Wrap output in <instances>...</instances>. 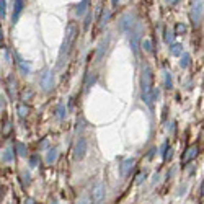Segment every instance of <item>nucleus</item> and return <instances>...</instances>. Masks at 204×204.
Instances as JSON below:
<instances>
[{
	"instance_id": "1",
	"label": "nucleus",
	"mask_w": 204,
	"mask_h": 204,
	"mask_svg": "<svg viewBox=\"0 0 204 204\" xmlns=\"http://www.w3.org/2000/svg\"><path fill=\"white\" fill-rule=\"evenodd\" d=\"M152 80H154V74L149 65L142 67V75H140V97L144 100V103H147L149 106H152Z\"/></svg>"
},
{
	"instance_id": "2",
	"label": "nucleus",
	"mask_w": 204,
	"mask_h": 204,
	"mask_svg": "<svg viewBox=\"0 0 204 204\" xmlns=\"http://www.w3.org/2000/svg\"><path fill=\"white\" fill-rule=\"evenodd\" d=\"M78 36V26L75 25L74 21H69L67 28H65V38L62 42V47H60V57L64 54H69V51L72 49V46L75 44V39Z\"/></svg>"
},
{
	"instance_id": "3",
	"label": "nucleus",
	"mask_w": 204,
	"mask_h": 204,
	"mask_svg": "<svg viewBox=\"0 0 204 204\" xmlns=\"http://www.w3.org/2000/svg\"><path fill=\"white\" fill-rule=\"evenodd\" d=\"M204 16V0H193L191 5V20L194 26H199Z\"/></svg>"
},
{
	"instance_id": "4",
	"label": "nucleus",
	"mask_w": 204,
	"mask_h": 204,
	"mask_svg": "<svg viewBox=\"0 0 204 204\" xmlns=\"http://www.w3.org/2000/svg\"><path fill=\"white\" fill-rule=\"evenodd\" d=\"M106 199V186L105 183H97L92 189V201L93 204H105Z\"/></svg>"
},
{
	"instance_id": "5",
	"label": "nucleus",
	"mask_w": 204,
	"mask_h": 204,
	"mask_svg": "<svg viewBox=\"0 0 204 204\" xmlns=\"http://www.w3.org/2000/svg\"><path fill=\"white\" fill-rule=\"evenodd\" d=\"M39 82H41V87L44 92H51V90L54 88V75L51 70H44V72L41 74V78H39Z\"/></svg>"
},
{
	"instance_id": "6",
	"label": "nucleus",
	"mask_w": 204,
	"mask_h": 204,
	"mask_svg": "<svg viewBox=\"0 0 204 204\" xmlns=\"http://www.w3.org/2000/svg\"><path fill=\"white\" fill-rule=\"evenodd\" d=\"M87 149H88L87 139L80 137V139L77 140V144H75V147H74V157L77 160H82L85 157V154H87Z\"/></svg>"
},
{
	"instance_id": "7",
	"label": "nucleus",
	"mask_w": 204,
	"mask_h": 204,
	"mask_svg": "<svg viewBox=\"0 0 204 204\" xmlns=\"http://www.w3.org/2000/svg\"><path fill=\"white\" fill-rule=\"evenodd\" d=\"M140 35H142V25L137 23L136 30L131 31V47L134 51V54L139 53V42H140Z\"/></svg>"
},
{
	"instance_id": "8",
	"label": "nucleus",
	"mask_w": 204,
	"mask_h": 204,
	"mask_svg": "<svg viewBox=\"0 0 204 204\" xmlns=\"http://www.w3.org/2000/svg\"><path fill=\"white\" fill-rule=\"evenodd\" d=\"M132 25H134V15L132 13H126V15H122L121 16V20H119V28H121V31H131V28Z\"/></svg>"
},
{
	"instance_id": "9",
	"label": "nucleus",
	"mask_w": 204,
	"mask_h": 204,
	"mask_svg": "<svg viewBox=\"0 0 204 204\" xmlns=\"http://www.w3.org/2000/svg\"><path fill=\"white\" fill-rule=\"evenodd\" d=\"M198 145H191V147H188L186 152L183 154V157H181V163H188V162H191L193 158H196V155H198Z\"/></svg>"
},
{
	"instance_id": "10",
	"label": "nucleus",
	"mask_w": 204,
	"mask_h": 204,
	"mask_svg": "<svg viewBox=\"0 0 204 204\" xmlns=\"http://www.w3.org/2000/svg\"><path fill=\"white\" fill-rule=\"evenodd\" d=\"M15 57H16V65H18V69L21 70V74H25V75L31 74V67L26 64V60H23L21 56L18 54V53H15Z\"/></svg>"
},
{
	"instance_id": "11",
	"label": "nucleus",
	"mask_w": 204,
	"mask_h": 204,
	"mask_svg": "<svg viewBox=\"0 0 204 204\" xmlns=\"http://www.w3.org/2000/svg\"><path fill=\"white\" fill-rule=\"evenodd\" d=\"M132 168H134V158H126L121 165V175L122 177H127Z\"/></svg>"
},
{
	"instance_id": "12",
	"label": "nucleus",
	"mask_w": 204,
	"mask_h": 204,
	"mask_svg": "<svg viewBox=\"0 0 204 204\" xmlns=\"http://www.w3.org/2000/svg\"><path fill=\"white\" fill-rule=\"evenodd\" d=\"M23 8H25L23 0H16V2H15V10H13V16H12V23H16L18 21V18H20Z\"/></svg>"
},
{
	"instance_id": "13",
	"label": "nucleus",
	"mask_w": 204,
	"mask_h": 204,
	"mask_svg": "<svg viewBox=\"0 0 204 204\" xmlns=\"http://www.w3.org/2000/svg\"><path fill=\"white\" fill-rule=\"evenodd\" d=\"M87 8H88V0H82V2L77 5V10H75V12H77L78 16H82V15L87 13Z\"/></svg>"
},
{
	"instance_id": "14",
	"label": "nucleus",
	"mask_w": 204,
	"mask_h": 204,
	"mask_svg": "<svg viewBox=\"0 0 204 204\" xmlns=\"http://www.w3.org/2000/svg\"><path fill=\"white\" fill-rule=\"evenodd\" d=\"M181 53H183V44L175 42V44L170 46V54H172V56H180Z\"/></svg>"
},
{
	"instance_id": "15",
	"label": "nucleus",
	"mask_w": 204,
	"mask_h": 204,
	"mask_svg": "<svg viewBox=\"0 0 204 204\" xmlns=\"http://www.w3.org/2000/svg\"><path fill=\"white\" fill-rule=\"evenodd\" d=\"M16 110H18V116H20V118H26L28 113H30V108H28L25 103H20Z\"/></svg>"
},
{
	"instance_id": "16",
	"label": "nucleus",
	"mask_w": 204,
	"mask_h": 204,
	"mask_svg": "<svg viewBox=\"0 0 204 204\" xmlns=\"http://www.w3.org/2000/svg\"><path fill=\"white\" fill-rule=\"evenodd\" d=\"M56 158H57V150H56V149H51L49 152H47V157H46V162H47V163H49V165H51V163H53V162H54V160H56Z\"/></svg>"
},
{
	"instance_id": "17",
	"label": "nucleus",
	"mask_w": 204,
	"mask_h": 204,
	"mask_svg": "<svg viewBox=\"0 0 204 204\" xmlns=\"http://www.w3.org/2000/svg\"><path fill=\"white\" fill-rule=\"evenodd\" d=\"M108 42H110V39H106V42H103L101 46H100V49H98V56H97V60H100L103 57V54H105V51H106V47H108Z\"/></svg>"
},
{
	"instance_id": "18",
	"label": "nucleus",
	"mask_w": 204,
	"mask_h": 204,
	"mask_svg": "<svg viewBox=\"0 0 204 204\" xmlns=\"http://www.w3.org/2000/svg\"><path fill=\"white\" fill-rule=\"evenodd\" d=\"M2 158H3V162H12V160H13V150L12 149H7L5 152H3Z\"/></svg>"
},
{
	"instance_id": "19",
	"label": "nucleus",
	"mask_w": 204,
	"mask_h": 204,
	"mask_svg": "<svg viewBox=\"0 0 204 204\" xmlns=\"http://www.w3.org/2000/svg\"><path fill=\"white\" fill-rule=\"evenodd\" d=\"M16 152H18V155H21V157H26V147H25V144L16 142Z\"/></svg>"
},
{
	"instance_id": "20",
	"label": "nucleus",
	"mask_w": 204,
	"mask_h": 204,
	"mask_svg": "<svg viewBox=\"0 0 204 204\" xmlns=\"http://www.w3.org/2000/svg\"><path fill=\"white\" fill-rule=\"evenodd\" d=\"M189 54H183V57H181V62H180V65H181L183 69H186L188 65H189Z\"/></svg>"
},
{
	"instance_id": "21",
	"label": "nucleus",
	"mask_w": 204,
	"mask_h": 204,
	"mask_svg": "<svg viewBox=\"0 0 204 204\" xmlns=\"http://www.w3.org/2000/svg\"><path fill=\"white\" fill-rule=\"evenodd\" d=\"M184 31H186V26H184L183 23H178V25L175 26V35H183Z\"/></svg>"
},
{
	"instance_id": "22",
	"label": "nucleus",
	"mask_w": 204,
	"mask_h": 204,
	"mask_svg": "<svg viewBox=\"0 0 204 204\" xmlns=\"http://www.w3.org/2000/svg\"><path fill=\"white\" fill-rule=\"evenodd\" d=\"M56 113H57V118H60V119L65 118V106L64 105H59L57 110H56Z\"/></svg>"
},
{
	"instance_id": "23",
	"label": "nucleus",
	"mask_w": 204,
	"mask_h": 204,
	"mask_svg": "<svg viewBox=\"0 0 204 204\" xmlns=\"http://www.w3.org/2000/svg\"><path fill=\"white\" fill-rule=\"evenodd\" d=\"M165 85H167V88H172V75L170 72H165Z\"/></svg>"
},
{
	"instance_id": "24",
	"label": "nucleus",
	"mask_w": 204,
	"mask_h": 204,
	"mask_svg": "<svg viewBox=\"0 0 204 204\" xmlns=\"http://www.w3.org/2000/svg\"><path fill=\"white\" fill-rule=\"evenodd\" d=\"M5 18V0H0V20Z\"/></svg>"
},
{
	"instance_id": "25",
	"label": "nucleus",
	"mask_w": 204,
	"mask_h": 204,
	"mask_svg": "<svg viewBox=\"0 0 204 204\" xmlns=\"http://www.w3.org/2000/svg\"><path fill=\"white\" fill-rule=\"evenodd\" d=\"M10 131H12V124H10V122H5V126H3V129H2V134L8 136V134H10Z\"/></svg>"
},
{
	"instance_id": "26",
	"label": "nucleus",
	"mask_w": 204,
	"mask_h": 204,
	"mask_svg": "<svg viewBox=\"0 0 204 204\" xmlns=\"http://www.w3.org/2000/svg\"><path fill=\"white\" fill-rule=\"evenodd\" d=\"M142 46H144V49L147 51V53H152V42L149 39H145L144 42H142Z\"/></svg>"
},
{
	"instance_id": "27",
	"label": "nucleus",
	"mask_w": 204,
	"mask_h": 204,
	"mask_svg": "<svg viewBox=\"0 0 204 204\" xmlns=\"http://www.w3.org/2000/svg\"><path fill=\"white\" fill-rule=\"evenodd\" d=\"M165 35H167V36H165V41H167V42H173V39H175V35H173L172 31H167Z\"/></svg>"
},
{
	"instance_id": "28",
	"label": "nucleus",
	"mask_w": 204,
	"mask_h": 204,
	"mask_svg": "<svg viewBox=\"0 0 204 204\" xmlns=\"http://www.w3.org/2000/svg\"><path fill=\"white\" fill-rule=\"evenodd\" d=\"M38 165V155H31L30 157V167H36Z\"/></svg>"
},
{
	"instance_id": "29",
	"label": "nucleus",
	"mask_w": 204,
	"mask_h": 204,
	"mask_svg": "<svg viewBox=\"0 0 204 204\" xmlns=\"http://www.w3.org/2000/svg\"><path fill=\"white\" fill-rule=\"evenodd\" d=\"M90 21H92V13H88L87 15V18H85V25H83V28L87 30V28L90 26Z\"/></svg>"
},
{
	"instance_id": "30",
	"label": "nucleus",
	"mask_w": 204,
	"mask_h": 204,
	"mask_svg": "<svg viewBox=\"0 0 204 204\" xmlns=\"http://www.w3.org/2000/svg\"><path fill=\"white\" fill-rule=\"evenodd\" d=\"M110 16H111V13H110V12H106V15H103V18H101V21H103V23H106L108 20H110Z\"/></svg>"
},
{
	"instance_id": "31",
	"label": "nucleus",
	"mask_w": 204,
	"mask_h": 204,
	"mask_svg": "<svg viewBox=\"0 0 204 204\" xmlns=\"http://www.w3.org/2000/svg\"><path fill=\"white\" fill-rule=\"evenodd\" d=\"M0 108H5V98L0 97Z\"/></svg>"
},
{
	"instance_id": "32",
	"label": "nucleus",
	"mask_w": 204,
	"mask_h": 204,
	"mask_svg": "<svg viewBox=\"0 0 204 204\" xmlns=\"http://www.w3.org/2000/svg\"><path fill=\"white\" fill-rule=\"evenodd\" d=\"M78 204H90V201L87 198H83V199H80V201H78Z\"/></svg>"
},
{
	"instance_id": "33",
	"label": "nucleus",
	"mask_w": 204,
	"mask_h": 204,
	"mask_svg": "<svg viewBox=\"0 0 204 204\" xmlns=\"http://www.w3.org/2000/svg\"><path fill=\"white\" fill-rule=\"evenodd\" d=\"M3 194H5V188H3V186H0V199L3 198Z\"/></svg>"
},
{
	"instance_id": "34",
	"label": "nucleus",
	"mask_w": 204,
	"mask_h": 204,
	"mask_svg": "<svg viewBox=\"0 0 204 204\" xmlns=\"http://www.w3.org/2000/svg\"><path fill=\"white\" fill-rule=\"evenodd\" d=\"M201 194H204V183H202V186H201Z\"/></svg>"
},
{
	"instance_id": "35",
	"label": "nucleus",
	"mask_w": 204,
	"mask_h": 204,
	"mask_svg": "<svg viewBox=\"0 0 204 204\" xmlns=\"http://www.w3.org/2000/svg\"><path fill=\"white\" fill-rule=\"evenodd\" d=\"M118 2H119V0H113V3H115V5H116V3H118Z\"/></svg>"
},
{
	"instance_id": "36",
	"label": "nucleus",
	"mask_w": 204,
	"mask_h": 204,
	"mask_svg": "<svg viewBox=\"0 0 204 204\" xmlns=\"http://www.w3.org/2000/svg\"><path fill=\"white\" fill-rule=\"evenodd\" d=\"M53 204H57V202H53Z\"/></svg>"
}]
</instances>
